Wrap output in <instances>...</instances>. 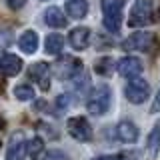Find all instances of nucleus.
<instances>
[{
    "mask_svg": "<svg viewBox=\"0 0 160 160\" xmlns=\"http://www.w3.org/2000/svg\"><path fill=\"white\" fill-rule=\"evenodd\" d=\"M68 42L74 50H86L88 44H90V30L84 28V26L72 28L68 34Z\"/></svg>",
    "mask_w": 160,
    "mask_h": 160,
    "instance_id": "11",
    "label": "nucleus"
},
{
    "mask_svg": "<svg viewBox=\"0 0 160 160\" xmlns=\"http://www.w3.org/2000/svg\"><path fill=\"white\" fill-rule=\"evenodd\" d=\"M152 44H154V34L140 30V32H132L124 40L122 48L124 50H140V52H146V50H150Z\"/></svg>",
    "mask_w": 160,
    "mask_h": 160,
    "instance_id": "5",
    "label": "nucleus"
},
{
    "mask_svg": "<svg viewBox=\"0 0 160 160\" xmlns=\"http://www.w3.org/2000/svg\"><path fill=\"white\" fill-rule=\"evenodd\" d=\"M64 8H66L68 16L80 20V18H84L88 14V0H66Z\"/></svg>",
    "mask_w": 160,
    "mask_h": 160,
    "instance_id": "16",
    "label": "nucleus"
},
{
    "mask_svg": "<svg viewBox=\"0 0 160 160\" xmlns=\"http://www.w3.org/2000/svg\"><path fill=\"white\" fill-rule=\"evenodd\" d=\"M160 152V120L154 124V128L150 130L148 140H146V156L148 160H154Z\"/></svg>",
    "mask_w": 160,
    "mask_h": 160,
    "instance_id": "14",
    "label": "nucleus"
},
{
    "mask_svg": "<svg viewBox=\"0 0 160 160\" xmlns=\"http://www.w3.org/2000/svg\"><path fill=\"white\" fill-rule=\"evenodd\" d=\"M116 134L118 138L122 140V142L126 144H134L140 136V130L136 128V124L132 122V120H120L118 126H116Z\"/></svg>",
    "mask_w": 160,
    "mask_h": 160,
    "instance_id": "10",
    "label": "nucleus"
},
{
    "mask_svg": "<svg viewBox=\"0 0 160 160\" xmlns=\"http://www.w3.org/2000/svg\"><path fill=\"white\" fill-rule=\"evenodd\" d=\"M142 68H144L142 62H140L136 56H124V58H120L118 64H116L118 74H120V76H124V78L140 76V74H142Z\"/></svg>",
    "mask_w": 160,
    "mask_h": 160,
    "instance_id": "9",
    "label": "nucleus"
},
{
    "mask_svg": "<svg viewBox=\"0 0 160 160\" xmlns=\"http://www.w3.org/2000/svg\"><path fill=\"white\" fill-rule=\"evenodd\" d=\"M6 4H8L12 10H20L24 4H26V0H6Z\"/></svg>",
    "mask_w": 160,
    "mask_h": 160,
    "instance_id": "24",
    "label": "nucleus"
},
{
    "mask_svg": "<svg viewBox=\"0 0 160 160\" xmlns=\"http://www.w3.org/2000/svg\"><path fill=\"white\" fill-rule=\"evenodd\" d=\"M66 128H68V134L74 140H78V142H88L92 138V126H90V122L84 116L68 118Z\"/></svg>",
    "mask_w": 160,
    "mask_h": 160,
    "instance_id": "4",
    "label": "nucleus"
},
{
    "mask_svg": "<svg viewBox=\"0 0 160 160\" xmlns=\"http://www.w3.org/2000/svg\"><path fill=\"white\" fill-rule=\"evenodd\" d=\"M150 112H160V90L156 94H154V102H152V106H150Z\"/></svg>",
    "mask_w": 160,
    "mask_h": 160,
    "instance_id": "23",
    "label": "nucleus"
},
{
    "mask_svg": "<svg viewBox=\"0 0 160 160\" xmlns=\"http://www.w3.org/2000/svg\"><path fill=\"white\" fill-rule=\"evenodd\" d=\"M102 14H122L124 8V0H102Z\"/></svg>",
    "mask_w": 160,
    "mask_h": 160,
    "instance_id": "18",
    "label": "nucleus"
},
{
    "mask_svg": "<svg viewBox=\"0 0 160 160\" xmlns=\"http://www.w3.org/2000/svg\"><path fill=\"white\" fill-rule=\"evenodd\" d=\"M82 70V62L78 58H72V56H62L60 62L56 64L54 72H56L58 78L62 80H74L78 76V72Z\"/></svg>",
    "mask_w": 160,
    "mask_h": 160,
    "instance_id": "6",
    "label": "nucleus"
},
{
    "mask_svg": "<svg viewBox=\"0 0 160 160\" xmlns=\"http://www.w3.org/2000/svg\"><path fill=\"white\" fill-rule=\"evenodd\" d=\"M42 2H44V0H42Z\"/></svg>",
    "mask_w": 160,
    "mask_h": 160,
    "instance_id": "28",
    "label": "nucleus"
},
{
    "mask_svg": "<svg viewBox=\"0 0 160 160\" xmlns=\"http://www.w3.org/2000/svg\"><path fill=\"white\" fill-rule=\"evenodd\" d=\"M152 14H154V0H136L132 10H130L128 24L132 28L146 26L152 22Z\"/></svg>",
    "mask_w": 160,
    "mask_h": 160,
    "instance_id": "2",
    "label": "nucleus"
},
{
    "mask_svg": "<svg viewBox=\"0 0 160 160\" xmlns=\"http://www.w3.org/2000/svg\"><path fill=\"white\" fill-rule=\"evenodd\" d=\"M18 46L24 54H34L38 48V34L34 30H26V32L20 34L18 38Z\"/></svg>",
    "mask_w": 160,
    "mask_h": 160,
    "instance_id": "15",
    "label": "nucleus"
},
{
    "mask_svg": "<svg viewBox=\"0 0 160 160\" xmlns=\"http://www.w3.org/2000/svg\"><path fill=\"white\" fill-rule=\"evenodd\" d=\"M44 48H46L48 54L58 56V54L62 52V48H64V36H62V34H58V32L48 34L46 40H44Z\"/></svg>",
    "mask_w": 160,
    "mask_h": 160,
    "instance_id": "17",
    "label": "nucleus"
},
{
    "mask_svg": "<svg viewBox=\"0 0 160 160\" xmlns=\"http://www.w3.org/2000/svg\"><path fill=\"white\" fill-rule=\"evenodd\" d=\"M0 70L4 76H16L22 70V60L16 54H2L0 56Z\"/></svg>",
    "mask_w": 160,
    "mask_h": 160,
    "instance_id": "12",
    "label": "nucleus"
},
{
    "mask_svg": "<svg viewBox=\"0 0 160 160\" xmlns=\"http://www.w3.org/2000/svg\"><path fill=\"white\" fill-rule=\"evenodd\" d=\"M30 78L36 80V84L42 90H48L50 88V78H52V68L48 66L46 62H34L28 70Z\"/></svg>",
    "mask_w": 160,
    "mask_h": 160,
    "instance_id": "8",
    "label": "nucleus"
},
{
    "mask_svg": "<svg viewBox=\"0 0 160 160\" xmlns=\"http://www.w3.org/2000/svg\"><path fill=\"white\" fill-rule=\"evenodd\" d=\"M124 154H104V156H96L94 160H122Z\"/></svg>",
    "mask_w": 160,
    "mask_h": 160,
    "instance_id": "25",
    "label": "nucleus"
},
{
    "mask_svg": "<svg viewBox=\"0 0 160 160\" xmlns=\"http://www.w3.org/2000/svg\"><path fill=\"white\" fill-rule=\"evenodd\" d=\"M26 148H28V154H30L34 160H36L40 154L44 152V140L40 138V136H34V138L28 140V146H26Z\"/></svg>",
    "mask_w": 160,
    "mask_h": 160,
    "instance_id": "20",
    "label": "nucleus"
},
{
    "mask_svg": "<svg viewBox=\"0 0 160 160\" xmlns=\"http://www.w3.org/2000/svg\"><path fill=\"white\" fill-rule=\"evenodd\" d=\"M36 160H68V156L62 150H44Z\"/></svg>",
    "mask_w": 160,
    "mask_h": 160,
    "instance_id": "22",
    "label": "nucleus"
},
{
    "mask_svg": "<svg viewBox=\"0 0 160 160\" xmlns=\"http://www.w3.org/2000/svg\"><path fill=\"white\" fill-rule=\"evenodd\" d=\"M94 70H96L100 76H108V74H112V70H114V60L110 56L100 58V60H96V64H94Z\"/></svg>",
    "mask_w": 160,
    "mask_h": 160,
    "instance_id": "19",
    "label": "nucleus"
},
{
    "mask_svg": "<svg viewBox=\"0 0 160 160\" xmlns=\"http://www.w3.org/2000/svg\"><path fill=\"white\" fill-rule=\"evenodd\" d=\"M28 142L24 138L22 132H14L12 138H10L8 150H6V160H24L28 154Z\"/></svg>",
    "mask_w": 160,
    "mask_h": 160,
    "instance_id": "7",
    "label": "nucleus"
},
{
    "mask_svg": "<svg viewBox=\"0 0 160 160\" xmlns=\"http://www.w3.org/2000/svg\"><path fill=\"white\" fill-rule=\"evenodd\" d=\"M14 96L18 100H22V102H28V100L34 98V88L30 86V84H18V86L14 88Z\"/></svg>",
    "mask_w": 160,
    "mask_h": 160,
    "instance_id": "21",
    "label": "nucleus"
},
{
    "mask_svg": "<svg viewBox=\"0 0 160 160\" xmlns=\"http://www.w3.org/2000/svg\"><path fill=\"white\" fill-rule=\"evenodd\" d=\"M0 144H2V142H0Z\"/></svg>",
    "mask_w": 160,
    "mask_h": 160,
    "instance_id": "27",
    "label": "nucleus"
},
{
    "mask_svg": "<svg viewBox=\"0 0 160 160\" xmlns=\"http://www.w3.org/2000/svg\"><path fill=\"white\" fill-rule=\"evenodd\" d=\"M2 126H4V118L0 116V128H2Z\"/></svg>",
    "mask_w": 160,
    "mask_h": 160,
    "instance_id": "26",
    "label": "nucleus"
},
{
    "mask_svg": "<svg viewBox=\"0 0 160 160\" xmlns=\"http://www.w3.org/2000/svg\"><path fill=\"white\" fill-rule=\"evenodd\" d=\"M124 96L130 104H144L150 98V84L140 76L130 78L124 88Z\"/></svg>",
    "mask_w": 160,
    "mask_h": 160,
    "instance_id": "3",
    "label": "nucleus"
},
{
    "mask_svg": "<svg viewBox=\"0 0 160 160\" xmlns=\"http://www.w3.org/2000/svg\"><path fill=\"white\" fill-rule=\"evenodd\" d=\"M110 102H112V90H110V86L98 84V86H94L92 92H90L86 108H88L90 114H94V116H102V114L108 112Z\"/></svg>",
    "mask_w": 160,
    "mask_h": 160,
    "instance_id": "1",
    "label": "nucleus"
},
{
    "mask_svg": "<svg viewBox=\"0 0 160 160\" xmlns=\"http://www.w3.org/2000/svg\"><path fill=\"white\" fill-rule=\"evenodd\" d=\"M44 22L48 24L50 28H64L68 24V18L64 16V12L58 6H50L44 12Z\"/></svg>",
    "mask_w": 160,
    "mask_h": 160,
    "instance_id": "13",
    "label": "nucleus"
}]
</instances>
